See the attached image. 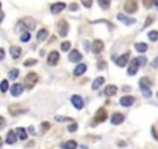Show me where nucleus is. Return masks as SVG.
<instances>
[{"instance_id":"1","label":"nucleus","mask_w":158,"mask_h":149,"mask_svg":"<svg viewBox=\"0 0 158 149\" xmlns=\"http://www.w3.org/2000/svg\"><path fill=\"white\" fill-rule=\"evenodd\" d=\"M37 79H39L37 73L31 72V73H28V74H26V76H25L23 84H25V87H28V89H33V87H34V84L37 83Z\"/></svg>"},{"instance_id":"2","label":"nucleus","mask_w":158,"mask_h":149,"mask_svg":"<svg viewBox=\"0 0 158 149\" xmlns=\"http://www.w3.org/2000/svg\"><path fill=\"white\" fill-rule=\"evenodd\" d=\"M136 9H138L136 0H126V3H124V11L126 12H135Z\"/></svg>"},{"instance_id":"3","label":"nucleus","mask_w":158,"mask_h":149,"mask_svg":"<svg viewBox=\"0 0 158 149\" xmlns=\"http://www.w3.org/2000/svg\"><path fill=\"white\" fill-rule=\"evenodd\" d=\"M107 118V113H106V110L104 109H99L98 110V113H96V117H95V120H93V124L92 126H96L98 123H102Z\"/></svg>"},{"instance_id":"4","label":"nucleus","mask_w":158,"mask_h":149,"mask_svg":"<svg viewBox=\"0 0 158 149\" xmlns=\"http://www.w3.org/2000/svg\"><path fill=\"white\" fill-rule=\"evenodd\" d=\"M65 3L64 2H58V3H53L51 5V12L53 14H59V12H62L64 9H65Z\"/></svg>"},{"instance_id":"5","label":"nucleus","mask_w":158,"mask_h":149,"mask_svg":"<svg viewBox=\"0 0 158 149\" xmlns=\"http://www.w3.org/2000/svg\"><path fill=\"white\" fill-rule=\"evenodd\" d=\"M138 69H140V64H138V61H136V59H133L132 62H130V65H129V70H127V73L130 74V76H133V74H136V72H138Z\"/></svg>"},{"instance_id":"6","label":"nucleus","mask_w":158,"mask_h":149,"mask_svg":"<svg viewBox=\"0 0 158 149\" xmlns=\"http://www.w3.org/2000/svg\"><path fill=\"white\" fill-rule=\"evenodd\" d=\"M71 104L74 106V107H76V109H82V107H84V99H82L81 96H79V95H74V96L71 98Z\"/></svg>"},{"instance_id":"7","label":"nucleus","mask_w":158,"mask_h":149,"mask_svg":"<svg viewBox=\"0 0 158 149\" xmlns=\"http://www.w3.org/2000/svg\"><path fill=\"white\" fill-rule=\"evenodd\" d=\"M129 59H130V55H129V53H124L122 56H119L118 59H116V65H118V67H124V65L129 64Z\"/></svg>"},{"instance_id":"8","label":"nucleus","mask_w":158,"mask_h":149,"mask_svg":"<svg viewBox=\"0 0 158 149\" xmlns=\"http://www.w3.org/2000/svg\"><path fill=\"white\" fill-rule=\"evenodd\" d=\"M102 50H104V42L99 40V39H96L93 42V45H92V51L93 53H101Z\"/></svg>"},{"instance_id":"9","label":"nucleus","mask_w":158,"mask_h":149,"mask_svg":"<svg viewBox=\"0 0 158 149\" xmlns=\"http://www.w3.org/2000/svg\"><path fill=\"white\" fill-rule=\"evenodd\" d=\"M59 62V53L58 51H51L50 55H48V64L50 65H56Z\"/></svg>"},{"instance_id":"10","label":"nucleus","mask_w":158,"mask_h":149,"mask_svg":"<svg viewBox=\"0 0 158 149\" xmlns=\"http://www.w3.org/2000/svg\"><path fill=\"white\" fill-rule=\"evenodd\" d=\"M110 121H112V124H121L122 121H124V115L119 113V112H116V113H113V115H112Z\"/></svg>"},{"instance_id":"11","label":"nucleus","mask_w":158,"mask_h":149,"mask_svg":"<svg viewBox=\"0 0 158 149\" xmlns=\"http://www.w3.org/2000/svg\"><path fill=\"white\" fill-rule=\"evenodd\" d=\"M116 17H118L119 22L126 23V25H133V23H135V19H130V17H127V16H124V14H121V12H119Z\"/></svg>"},{"instance_id":"12","label":"nucleus","mask_w":158,"mask_h":149,"mask_svg":"<svg viewBox=\"0 0 158 149\" xmlns=\"http://www.w3.org/2000/svg\"><path fill=\"white\" fill-rule=\"evenodd\" d=\"M133 103H135V98H133V96H122L121 101H119V104H121V106H124V107L132 106Z\"/></svg>"},{"instance_id":"13","label":"nucleus","mask_w":158,"mask_h":149,"mask_svg":"<svg viewBox=\"0 0 158 149\" xmlns=\"http://www.w3.org/2000/svg\"><path fill=\"white\" fill-rule=\"evenodd\" d=\"M22 92H23V85L22 84H14L11 87V95L12 96H19Z\"/></svg>"},{"instance_id":"14","label":"nucleus","mask_w":158,"mask_h":149,"mask_svg":"<svg viewBox=\"0 0 158 149\" xmlns=\"http://www.w3.org/2000/svg\"><path fill=\"white\" fill-rule=\"evenodd\" d=\"M67 33H68V25H67L65 20H62V22H59V34L62 37H65Z\"/></svg>"},{"instance_id":"15","label":"nucleus","mask_w":158,"mask_h":149,"mask_svg":"<svg viewBox=\"0 0 158 149\" xmlns=\"http://www.w3.org/2000/svg\"><path fill=\"white\" fill-rule=\"evenodd\" d=\"M68 59H70L71 62H79V61L82 59V56H81V53H79L78 50H73V51L70 53V56H68Z\"/></svg>"},{"instance_id":"16","label":"nucleus","mask_w":158,"mask_h":149,"mask_svg":"<svg viewBox=\"0 0 158 149\" xmlns=\"http://www.w3.org/2000/svg\"><path fill=\"white\" fill-rule=\"evenodd\" d=\"M9 55H11L12 59H17V58H20V55H22V50H20L19 47H11V48H9Z\"/></svg>"},{"instance_id":"17","label":"nucleus","mask_w":158,"mask_h":149,"mask_svg":"<svg viewBox=\"0 0 158 149\" xmlns=\"http://www.w3.org/2000/svg\"><path fill=\"white\" fill-rule=\"evenodd\" d=\"M16 141H17V135H16V132L9 131L8 135H6V143H8V145H14Z\"/></svg>"},{"instance_id":"18","label":"nucleus","mask_w":158,"mask_h":149,"mask_svg":"<svg viewBox=\"0 0 158 149\" xmlns=\"http://www.w3.org/2000/svg\"><path fill=\"white\" fill-rule=\"evenodd\" d=\"M16 135H17V138H20V140H26V138H28V132H26L23 127L16 129Z\"/></svg>"},{"instance_id":"19","label":"nucleus","mask_w":158,"mask_h":149,"mask_svg":"<svg viewBox=\"0 0 158 149\" xmlns=\"http://www.w3.org/2000/svg\"><path fill=\"white\" fill-rule=\"evenodd\" d=\"M102 84H104V78H102V76H99V78H96V79L93 81V84H92V89H93V90H98V89H99V87H101Z\"/></svg>"},{"instance_id":"20","label":"nucleus","mask_w":158,"mask_h":149,"mask_svg":"<svg viewBox=\"0 0 158 149\" xmlns=\"http://www.w3.org/2000/svg\"><path fill=\"white\" fill-rule=\"evenodd\" d=\"M85 70H87V65H85V64H79L76 69H74V76H81V74L84 73Z\"/></svg>"},{"instance_id":"21","label":"nucleus","mask_w":158,"mask_h":149,"mask_svg":"<svg viewBox=\"0 0 158 149\" xmlns=\"http://www.w3.org/2000/svg\"><path fill=\"white\" fill-rule=\"evenodd\" d=\"M150 85H152V83H150L147 78L140 79V87H141V90H143V89H150Z\"/></svg>"},{"instance_id":"22","label":"nucleus","mask_w":158,"mask_h":149,"mask_svg":"<svg viewBox=\"0 0 158 149\" xmlns=\"http://www.w3.org/2000/svg\"><path fill=\"white\" fill-rule=\"evenodd\" d=\"M78 148V143L74 140H70V141H67V143L62 145V149H76Z\"/></svg>"},{"instance_id":"23","label":"nucleus","mask_w":158,"mask_h":149,"mask_svg":"<svg viewBox=\"0 0 158 149\" xmlns=\"http://www.w3.org/2000/svg\"><path fill=\"white\" fill-rule=\"evenodd\" d=\"M116 92H118L116 85H107V87H106V95H107V96H113Z\"/></svg>"},{"instance_id":"24","label":"nucleus","mask_w":158,"mask_h":149,"mask_svg":"<svg viewBox=\"0 0 158 149\" xmlns=\"http://www.w3.org/2000/svg\"><path fill=\"white\" fill-rule=\"evenodd\" d=\"M135 50L140 51V53H146L147 51V45L143 44V42H138V44H135Z\"/></svg>"},{"instance_id":"25","label":"nucleus","mask_w":158,"mask_h":149,"mask_svg":"<svg viewBox=\"0 0 158 149\" xmlns=\"http://www.w3.org/2000/svg\"><path fill=\"white\" fill-rule=\"evenodd\" d=\"M47 36H48V31H47L45 28H42V30L37 31V40H45Z\"/></svg>"},{"instance_id":"26","label":"nucleus","mask_w":158,"mask_h":149,"mask_svg":"<svg viewBox=\"0 0 158 149\" xmlns=\"http://www.w3.org/2000/svg\"><path fill=\"white\" fill-rule=\"evenodd\" d=\"M147 37H149V40H152V42H157L158 40V31H150Z\"/></svg>"},{"instance_id":"27","label":"nucleus","mask_w":158,"mask_h":149,"mask_svg":"<svg viewBox=\"0 0 158 149\" xmlns=\"http://www.w3.org/2000/svg\"><path fill=\"white\" fill-rule=\"evenodd\" d=\"M98 2H99V6L102 9H107L110 6V0H98Z\"/></svg>"},{"instance_id":"28","label":"nucleus","mask_w":158,"mask_h":149,"mask_svg":"<svg viewBox=\"0 0 158 149\" xmlns=\"http://www.w3.org/2000/svg\"><path fill=\"white\" fill-rule=\"evenodd\" d=\"M30 39H31V36H30V33H28V31H23V33H22V36H20V40H22V42H28Z\"/></svg>"},{"instance_id":"29","label":"nucleus","mask_w":158,"mask_h":149,"mask_svg":"<svg viewBox=\"0 0 158 149\" xmlns=\"http://www.w3.org/2000/svg\"><path fill=\"white\" fill-rule=\"evenodd\" d=\"M8 76H9V79H16V78L19 76V70H17V69H12V70L9 72Z\"/></svg>"},{"instance_id":"30","label":"nucleus","mask_w":158,"mask_h":149,"mask_svg":"<svg viewBox=\"0 0 158 149\" xmlns=\"http://www.w3.org/2000/svg\"><path fill=\"white\" fill-rule=\"evenodd\" d=\"M23 22L26 23V26H28L30 30H33V28H34V20H33V19H28V17H26V19L23 20Z\"/></svg>"},{"instance_id":"31","label":"nucleus","mask_w":158,"mask_h":149,"mask_svg":"<svg viewBox=\"0 0 158 149\" xmlns=\"http://www.w3.org/2000/svg\"><path fill=\"white\" fill-rule=\"evenodd\" d=\"M8 87L9 85H8V81H6V79L0 83V90H2V92H6V90H8Z\"/></svg>"},{"instance_id":"32","label":"nucleus","mask_w":158,"mask_h":149,"mask_svg":"<svg viewBox=\"0 0 158 149\" xmlns=\"http://www.w3.org/2000/svg\"><path fill=\"white\" fill-rule=\"evenodd\" d=\"M36 62H37L36 59H26L25 62H23V65H25V67H33V65L36 64Z\"/></svg>"},{"instance_id":"33","label":"nucleus","mask_w":158,"mask_h":149,"mask_svg":"<svg viewBox=\"0 0 158 149\" xmlns=\"http://www.w3.org/2000/svg\"><path fill=\"white\" fill-rule=\"evenodd\" d=\"M70 47H71L70 42H62V45H60V50H62V51H68V50H70Z\"/></svg>"},{"instance_id":"34","label":"nucleus","mask_w":158,"mask_h":149,"mask_svg":"<svg viewBox=\"0 0 158 149\" xmlns=\"http://www.w3.org/2000/svg\"><path fill=\"white\" fill-rule=\"evenodd\" d=\"M143 5L146 6V8H150V6L154 5V0H143Z\"/></svg>"},{"instance_id":"35","label":"nucleus","mask_w":158,"mask_h":149,"mask_svg":"<svg viewBox=\"0 0 158 149\" xmlns=\"http://www.w3.org/2000/svg\"><path fill=\"white\" fill-rule=\"evenodd\" d=\"M141 92H143V95H144V96H146V98H150V95H152V92H150V89H143Z\"/></svg>"},{"instance_id":"36","label":"nucleus","mask_w":158,"mask_h":149,"mask_svg":"<svg viewBox=\"0 0 158 149\" xmlns=\"http://www.w3.org/2000/svg\"><path fill=\"white\" fill-rule=\"evenodd\" d=\"M136 61H138V64H140V67H141V65H144V64H146V62H147V59H146V58H144V56L138 58V59H136Z\"/></svg>"},{"instance_id":"37","label":"nucleus","mask_w":158,"mask_h":149,"mask_svg":"<svg viewBox=\"0 0 158 149\" xmlns=\"http://www.w3.org/2000/svg\"><path fill=\"white\" fill-rule=\"evenodd\" d=\"M68 131H70V132H74V131H78V124H76V123L70 124V126H68Z\"/></svg>"},{"instance_id":"38","label":"nucleus","mask_w":158,"mask_h":149,"mask_svg":"<svg viewBox=\"0 0 158 149\" xmlns=\"http://www.w3.org/2000/svg\"><path fill=\"white\" fill-rule=\"evenodd\" d=\"M82 5H84L85 8H90V6H92V0H82Z\"/></svg>"},{"instance_id":"39","label":"nucleus","mask_w":158,"mask_h":149,"mask_svg":"<svg viewBox=\"0 0 158 149\" xmlns=\"http://www.w3.org/2000/svg\"><path fill=\"white\" fill-rule=\"evenodd\" d=\"M5 124H6V120H5L3 117H0V129H3Z\"/></svg>"},{"instance_id":"40","label":"nucleus","mask_w":158,"mask_h":149,"mask_svg":"<svg viewBox=\"0 0 158 149\" xmlns=\"http://www.w3.org/2000/svg\"><path fill=\"white\" fill-rule=\"evenodd\" d=\"M48 127H50V123H47V121H45V123H42V131H44V132L48 131Z\"/></svg>"},{"instance_id":"41","label":"nucleus","mask_w":158,"mask_h":149,"mask_svg":"<svg viewBox=\"0 0 158 149\" xmlns=\"http://www.w3.org/2000/svg\"><path fill=\"white\" fill-rule=\"evenodd\" d=\"M70 9H71V11H78V5H76V3H71V5H70Z\"/></svg>"},{"instance_id":"42","label":"nucleus","mask_w":158,"mask_h":149,"mask_svg":"<svg viewBox=\"0 0 158 149\" xmlns=\"http://www.w3.org/2000/svg\"><path fill=\"white\" fill-rule=\"evenodd\" d=\"M58 121H70V118H65V117H56Z\"/></svg>"},{"instance_id":"43","label":"nucleus","mask_w":158,"mask_h":149,"mask_svg":"<svg viewBox=\"0 0 158 149\" xmlns=\"http://www.w3.org/2000/svg\"><path fill=\"white\" fill-rule=\"evenodd\" d=\"M150 23H152V17H147V20H146V25H144V28H146V26H149Z\"/></svg>"},{"instance_id":"44","label":"nucleus","mask_w":158,"mask_h":149,"mask_svg":"<svg viewBox=\"0 0 158 149\" xmlns=\"http://www.w3.org/2000/svg\"><path fill=\"white\" fill-rule=\"evenodd\" d=\"M152 135H154L155 140H158V134H157V131H155V127H152Z\"/></svg>"},{"instance_id":"45","label":"nucleus","mask_w":158,"mask_h":149,"mask_svg":"<svg viewBox=\"0 0 158 149\" xmlns=\"http://www.w3.org/2000/svg\"><path fill=\"white\" fill-rule=\"evenodd\" d=\"M152 67H154V69H157V67H158V58H155V59H154V62H152Z\"/></svg>"},{"instance_id":"46","label":"nucleus","mask_w":158,"mask_h":149,"mask_svg":"<svg viewBox=\"0 0 158 149\" xmlns=\"http://www.w3.org/2000/svg\"><path fill=\"white\" fill-rule=\"evenodd\" d=\"M3 58H5V51H3L2 48H0V61H2Z\"/></svg>"},{"instance_id":"47","label":"nucleus","mask_w":158,"mask_h":149,"mask_svg":"<svg viewBox=\"0 0 158 149\" xmlns=\"http://www.w3.org/2000/svg\"><path fill=\"white\" fill-rule=\"evenodd\" d=\"M98 69H106V64H104V62H101V64H98Z\"/></svg>"},{"instance_id":"48","label":"nucleus","mask_w":158,"mask_h":149,"mask_svg":"<svg viewBox=\"0 0 158 149\" xmlns=\"http://www.w3.org/2000/svg\"><path fill=\"white\" fill-rule=\"evenodd\" d=\"M122 90H124V92H129V90H130V87H129V85H126V87H122Z\"/></svg>"},{"instance_id":"49","label":"nucleus","mask_w":158,"mask_h":149,"mask_svg":"<svg viewBox=\"0 0 158 149\" xmlns=\"http://www.w3.org/2000/svg\"><path fill=\"white\" fill-rule=\"evenodd\" d=\"M154 5H157V6H158V0H154Z\"/></svg>"},{"instance_id":"50","label":"nucleus","mask_w":158,"mask_h":149,"mask_svg":"<svg viewBox=\"0 0 158 149\" xmlns=\"http://www.w3.org/2000/svg\"><path fill=\"white\" fill-rule=\"evenodd\" d=\"M2 145H3V141H2V138H0V148H2Z\"/></svg>"},{"instance_id":"51","label":"nucleus","mask_w":158,"mask_h":149,"mask_svg":"<svg viewBox=\"0 0 158 149\" xmlns=\"http://www.w3.org/2000/svg\"><path fill=\"white\" fill-rule=\"evenodd\" d=\"M0 8H2V3H0Z\"/></svg>"},{"instance_id":"52","label":"nucleus","mask_w":158,"mask_h":149,"mask_svg":"<svg viewBox=\"0 0 158 149\" xmlns=\"http://www.w3.org/2000/svg\"><path fill=\"white\" fill-rule=\"evenodd\" d=\"M157 96H158V93H157Z\"/></svg>"}]
</instances>
